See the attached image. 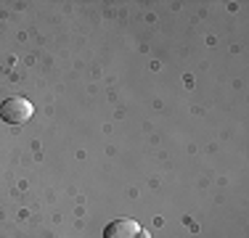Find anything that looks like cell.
I'll use <instances>...</instances> for the list:
<instances>
[{
    "label": "cell",
    "instance_id": "1",
    "mask_svg": "<svg viewBox=\"0 0 249 238\" xmlns=\"http://www.w3.org/2000/svg\"><path fill=\"white\" fill-rule=\"evenodd\" d=\"M35 109L32 103H29L27 98H19V95H14V98H5L3 103H0V119L8 124H27L29 119H32Z\"/></svg>",
    "mask_w": 249,
    "mask_h": 238
},
{
    "label": "cell",
    "instance_id": "2",
    "mask_svg": "<svg viewBox=\"0 0 249 238\" xmlns=\"http://www.w3.org/2000/svg\"><path fill=\"white\" fill-rule=\"evenodd\" d=\"M141 230V225L130 217H117L104 228V238H135V233Z\"/></svg>",
    "mask_w": 249,
    "mask_h": 238
},
{
    "label": "cell",
    "instance_id": "3",
    "mask_svg": "<svg viewBox=\"0 0 249 238\" xmlns=\"http://www.w3.org/2000/svg\"><path fill=\"white\" fill-rule=\"evenodd\" d=\"M135 238H151L149 233H143V230H138V233H135Z\"/></svg>",
    "mask_w": 249,
    "mask_h": 238
}]
</instances>
